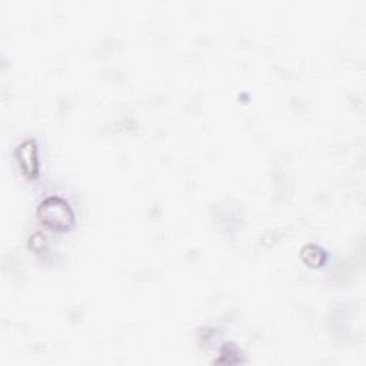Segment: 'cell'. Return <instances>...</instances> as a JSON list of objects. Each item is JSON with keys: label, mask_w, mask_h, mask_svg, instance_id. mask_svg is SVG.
I'll use <instances>...</instances> for the list:
<instances>
[{"label": "cell", "mask_w": 366, "mask_h": 366, "mask_svg": "<svg viewBox=\"0 0 366 366\" xmlns=\"http://www.w3.org/2000/svg\"><path fill=\"white\" fill-rule=\"evenodd\" d=\"M39 220L51 230H69L74 224V214L69 203L59 196H49L37 206Z\"/></svg>", "instance_id": "obj_1"}, {"label": "cell", "mask_w": 366, "mask_h": 366, "mask_svg": "<svg viewBox=\"0 0 366 366\" xmlns=\"http://www.w3.org/2000/svg\"><path fill=\"white\" fill-rule=\"evenodd\" d=\"M16 160L19 167L29 179H36L39 174V162H37V144L34 140L29 139L20 143L14 150Z\"/></svg>", "instance_id": "obj_2"}, {"label": "cell", "mask_w": 366, "mask_h": 366, "mask_svg": "<svg viewBox=\"0 0 366 366\" xmlns=\"http://www.w3.org/2000/svg\"><path fill=\"white\" fill-rule=\"evenodd\" d=\"M302 257L305 262H307L312 266H319L325 262L326 259V253L322 247L316 246V244H307L302 249Z\"/></svg>", "instance_id": "obj_3"}]
</instances>
